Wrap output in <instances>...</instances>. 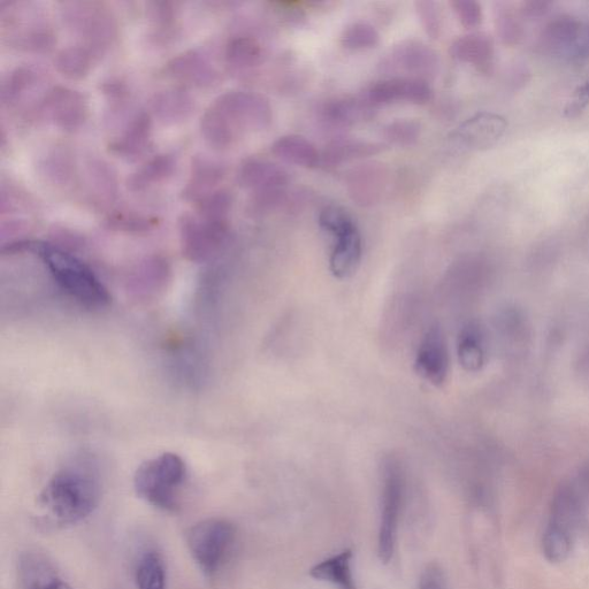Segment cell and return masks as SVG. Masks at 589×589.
Masks as SVG:
<instances>
[{"mask_svg":"<svg viewBox=\"0 0 589 589\" xmlns=\"http://www.w3.org/2000/svg\"><path fill=\"white\" fill-rule=\"evenodd\" d=\"M102 500V484L94 466H64L38 495L37 507L44 523L55 529L78 525L94 514Z\"/></svg>","mask_w":589,"mask_h":589,"instance_id":"6da1fadb","label":"cell"},{"mask_svg":"<svg viewBox=\"0 0 589 589\" xmlns=\"http://www.w3.org/2000/svg\"><path fill=\"white\" fill-rule=\"evenodd\" d=\"M36 252L53 281L63 292L84 308L101 310L111 302L109 290L80 259L50 244H22Z\"/></svg>","mask_w":589,"mask_h":589,"instance_id":"7a4b0ae2","label":"cell"},{"mask_svg":"<svg viewBox=\"0 0 589 589\" xmlns=\"http://www.w3.org/2000/svg\"><path fill=\"white\" fill-rule=\"evenodd\" d=\"M186 476L185 461L177 454L164 453L139 466L134 476V489L150 506L171 512L179 507V492Z\"/></svg>","mask_w":589,"mask_h":589,"instance_id":"3957f363","label":"cell"},{"mask_svg":"<svg viewBox=\"0 0 589 589\" xmlns=\"http://www.w3.org/2000/svg\"><path fill=\"white\" fill-rule=\"evenodd\" d=\"M191 557L205 576L223 568L236 540V527L224 518H208L191 526L186 535Z\"/></svg>","mask_w":589,"mask_h":589,"instance_id":"277c9868","label":"cell"},{"mask_svg":"<svg viewBox=\"0 0 589 589\" xmlns=\"http://www.w3.org/2000/svg\"><path fill=\"white\" fill-rule=\"evenodd\" d=\"M381 518L378 554L382 563L392 561L404 494V473L399 461L387 458L382 465Z\"/></svg>","mask_w":589,"mask_h":589,"instance_id":"5b68a950","label":"cell"},{"mask_svg":"<svg viewBox=\"0 0 589 589\" xmlns=\"http://www.w3.org/2000/svg\"><path fill=\"white\" fill-rule=\"evenodd\" d=\"M68 27L82 38V45L102 56L117 36L113 15L97 3H74L64 11Z\"/></svg>","mask_w":589,"mask_h":589,"instance_id":"8992f818","label":"cell"},{"mask_svg":"<svg viewBox=\"0 0 589 589\" xmlns=\"http://www.w3.org/2000/svg\"><path fill=\"white\" fill-rule=\"evenodd\" d=\"M388 78H409L430 81L438 75L440 57L427 44L410 40L394 45L379 65Z\"/></svg>","mask_w":589,"mask_h":589,"instance_id":"52a82bcc","label":"cell"},{"mask_svg":"<svg viewBox=\"0 0 589 589\" xmlns=\"http://www.w3.org/2000/svg\"><path fill=\"white\" fill-rule=\"evenodd\" d=\"M228 229V221H214L183 214L180 219L183 257L194 263L208 262L224 246Z\"/></svg>","mask_w":589,"mask_h":589,"instance_id":"ba28073f","label":"cell"},{"mask_svg":"<svg viewBox=\"0 0 589 589\" xmlns=\"http://www.w3.org/2000/svg\"><path fill=\"white\" fill-rule=\"evenodd\" d=\"M213 105L231 120L239 133L241 130H265L273 121V109L269 99L251 91H228L218 97Z\"/></svg>","mask_w":589,"mask_h":589,"instance_id":"9c48e42d","label":"cell"},{"mask_svg":"<svg viewBox=\"0 0 589 589\" xmlns=\"http://www.w3.org/2000/svg\"><path fill=\"white\" fill-rule=\"evenodd\" d=\"M587 30L570 15H560L543 27L539 37L542 52L557 58H577L587 52Z\"/></svg>","mask_w":589,"mask_h":589,"instance_id":"30bf717a","label":"cell"},{"mask_svg":"<svg viewBox=\"0 0 589 589\" xmlns=\"http://www.w3.org/2000/svg\"><path fill=\"white\" fill-rule=\"evenodd\" d=\"M507 129L508 121L500 114L478 112L450 134V141L466 151H484L499 143Z\"/></svg>","mask_w":589,"mask_h":589,"instance_id":"8fae6325","label":"cell"},{"mask_svg":"<svg viewBox=\"0 0 589 589\" xmlns=\"http://www.w3.org/2000/svg\"><path fill=\"white\" fill-rule=\"evenodd\" d=\"M334 237L330 269L335 278L346 279L353 275L361 264L363 255L362 235L353 217L348 216L326 232Z\"/></svg>","mask_w":589,"mask_h":589,"instance_id":"7c38bea8","label":"cell"},{"mask_svg":"<svg viewBox=\"0 0 589 589\" xmlns=\"http://www.w3.org/2000/svg\"><path fill=\"white\" fill-rule=\"evenodd\" d=\"M449 369L450 356L445 333L439 325H434L419 344L415 370L424 380L440 387L445 385Z\"/></svg>","mask_w":589,"mask_h":589,"instance_id":"4fadbf2b","label":"cell"},{"mask_svg":"<svg viewBox=\"0 0 589 589\" xmlns=\"http://www.w3.org/2000/svg\"><path fill=\"white\" fill-rule=\"evenodd\" d=\"M570 489H563L557 496L554 514L543 539V548L550 561L561 562L571 552L572 522L575 500Z\"/></svg>","mask_w":589,"mask_h":589,"instance_id":"5bb4252c","label":"cell"},{"mask_svg":"<svg viewBox=\"0 0 589 589\" xmlns=\"http://www.w3.org/2000/svg\"><path fill=\"white\" fill-rule=\"evenodd\" d=\"M42 112L57 127L73 132L86 122L88 103L78 91L56 87L45 95Z\"/></svg>","mask_w":589,"mask_h":589,"instance_id":"9a60e30c","label":"cell"},{"mask_svg":"<svg viewBox=\"0 0 589 589\" xmlns=\"http://www.w3.org/2000/svg\"><path fill=\"white\" fill-rule=\"evenodd\" d=\"M373 106L394 103L422 105L431 101L433 90L424 80L409 78H387L367 89L364 96Z\"/></svg>","mask_w":589,"mask_h":589,"instance_id":"2e32d148","label":"cell"},{"mask_svg":"<svg viewBox=\"0 0 589 589\" xmlns=\"http://www.w3.org/2000/svg\"><path fill=\"white\" fill-rule=\"evenodd\" d=\"M386 167L378 163H367L354 168L348 174L347 190L351 200L362 208L381 201L387 187Z\"/></svg>","mask_w":589,"mask_h":589,"instance_id":"e0dca14e","label":"cell"},{"mask_svg":"<svg viewBox=\"0 0 589 589\" xmlns=\"http://www.w3.org/2000/svg\"><path fill=\"white\" fill-rule=\"evenodd\" d=\"M18 576L20 589H73L50 558L38 552L21 555Z\"/></svg>","mask_w":589,"mask_h":589,"instance_id":"ac0fdd59","label":"cell"},{"mask_svg":"<svg viewBox=\"0 0 589 589\" xmlns=\"http://www.w3.org/2000/svg\"><path fill=\"white\" fill-rule=\"evenodd\" d=\"M237 180L243 188L259 191L287 188L289 174L285 168L269 160L252 158L246 160L237 173Z\"/></svg>","mask_w":589,"mask_h":589,"instance_id":"d6986e66","label":"cell"},{"mask_svg":"<svg viewBox=\"0 0 589 589\" xmlns=\"http://www.w3.org/2000/svg\"><path fill=\"white\" fill-rule=\"evenodd\" d=\"M373 105L363 97H339L326 102L320 110L326 125L346 128L361 124L373 116Z\"/></svg>","mask_w":589,"mask_h":589,"instance_id":"ffe728a7","label":"cell"},{"mask_svg":"<svg viewBox=\"0 0 589 589\" xmlns=\"http://www.w3.org/2000/svg\"><path fill=\"white\" fill-rule=\"evenodd\" d=\"M166 72L173 79L195 87H210L218 74L208 59L196 51H187L173 58L166 66Z\"/></svg>","mask_w":589,"mask_h":589,"instance_id":"44dd1931","label":"cell"},{"mask_svg":"<svg viewBox=\"0 0 589 589\" xmlns=\"http://www.w3.org/2000/svg\"><path fill=\"white\" fill-rule=\"evenodd\" d=\"M450 56L460 63L468 64L486 72L493 65L494 42L485 33H470L456 38L450 45Z\"/></svg>","mask_w":589,"mask_h":589,"instance_id":"7402d4cb","label":"cell"},{"mask_svg":"<svg viewBox=\"0 0 589 589\" xmlns=\"http://www.w3.org/2000/svg\"><path fill=\"white\" fill-rule=\"evenodd\" d=\"M225 177V170L216 160L201 156L193 159L191 165L190 179L183 197L190 202L198 203L204 198L216 191V187Z\"/></svg>","mask_w":589,"mask_h":589,"instance_id":"603a6c76","label":"cell"},{"mask_svg":"<svg viewBox=\"0 0 589 589\" xmlns=\"http://www.w3.org/2000/svg\"><path fill=\"white\" fill-rule=\"evenodd\" d=\"M152 134V121L147 112L137 114L117 140L110 144L112 154L133 159L148 149Z\"/></svg>","mask_w":589,"mask_h":589,"instance_id":"cb8c5ba5","label":"cell"},{"mask_svg":"<svg viewBox=\"0 0 589 589\" xmlns=\"http://www.w3.org/2000/svg\"><path fill=\"white\" fill-rule=\"evenodd\" d=\"M152 110L165 124L186 121L195 109V101L187 90L172 88L160 91L152 98Z\"/></svg>","mask_w":589,"mask_h":589,"instance_id":"d4e9b609","label":"cell"},{"mask_svg":"<svg viewBox=\"0 0 589 589\" xmlns=\"http://www.w3.org/2000/svg\"><path fill=\"white\" fill-rule=\"evenodd\" d=\"M384 145L355 139H336L326 145L321 155V164L338 167L354 160L369 158L380 154Z\"/></svg>","mask_w":589,"mask_h":589,"instance_id":"484cf974","label":"cell"},{"mask_svg":"<svg viewBox=\"0 0 589 589\" xmlns=\"http://www.w3.org/2000/svg\"><path fill=\"white\" fill-rule=\"evenodd\" d=\"M272 154L282 162L304 168H315L321 163L319 151L301 135H285L272 144Z\"/></svg>","mask_w":589,"mask_h":589,"instance_id":"4316f807","label":"cell"},{"mask_svg":"<svg viewBox=\"0 0 589 589\" xmlns=\"http://www.w3.org/2000/svg\"><path fill=\"white\" fill-rule=\"evenodd\" d=\"M351 560H353V550H343L342 553L313 566L310 576L330 583L335 589H357L353 571H351Z\"/></svg>","mask_w":589,"mask_h":589,"instance_id":"83f0119b","label":"cell"},{"mask_svg":"<svg viewBox=\"0 0 589 589\" xmlns=\"http://www.w3.org/2000/svg\"><path fill=\"white\" fill-rule=\"evenodd\" d=\"M201 132L204 140L212 148L224 150L232 147L236 140L237 132L231 120H229L217 106L211 105L201 119Z\"/></svg>","mask_w":589,"mask_h":589,"instance_id":"f1b7e54d","label":"cell"},{"mask_svg":"<svg viewBox=\"0 0 589 589\" xmlns=\"http://www.w3.org/2000/svg\"><path fill=\"white\" fill-rule=\"evenodd\" d=\"M177 170V160L172 155H158L130 175L127 185L132 191H142L156 183L171 178Z\"/></svg>","mask_w":589,"mask_h":589,"instance_id":"f546056e","label":"cell"},{"mask_svg":"<svg viewBox=\"0 0 589 589\" xmlns=\"http://www.w3.org/2000/svg\"><path fill=\"white\" fill-rule=\"evenodd\" d=\"M458 361L464 370L477 372L485 363L484 335L477 325L463 328L458 338Z\"/></svg>","mask_w":589,"mask_h":589,"instance_id":"4dcf8cb0","label":"cell"},{"mask_svg":"<svg viewBox=\"0 0 589 589\" xmlns=\"http://www.w3.org/2000/svg\"><path fill=\"white\" fill-rule=\"evenodd\" d=\"M225 57L227 64L235 70H250L262 63L264 50L255 37L239 36L229 41Z\"/></svg>","mask_w":589,"mask_h":589,"instance_id":"1f68e13d","label":"cell"},{"mask_svg":"<svg viewBox=\"0 0 589 589\" xmlns=\"http://www.w3.org/2000/svg\"><path fill=\"white\" fill-rule=\"evenodd\" d=\"M95 59L94 53L84 45H73L58 53L55 66L68 79L80 80L89 74Z\"/></svg>","mask_w":589,"mask_h":589,"instance_id":"d6a6232c","label":"cell"},{"mask_svg":"<svg viewBox=\"0 0 589 589\" xmlns=\"http://www.w3.org/2000/svg\"><path fill=\"white\" fill-rule=\"evenodd\" d=\"M137 589H166L167 576L163 557L154 550L145 553L135 570Z\"/></svg>","mask_w":589,"mask_h":589,"instance_id":"836d02e7","label":"cell"},{"mask_svg":"<svg viewBox=\"0 0 589 589\" xmlns=\"http://www.w3.org/2000/svg\"><path fill=\"white\" fill-rule=\"evenodd\" d=\"M380 34L376 27L365 21H357L343 30L341 44L351 51H363L376 48Z\"/></svg>","mask_w":589,"mask_h":589,"instance_id":"e575fe53","label":"cell"},{"mask_svg":"<svg viewBox=\"0 0 589 589\" xmlns=\"http://www.w3.org/2000/svg\"><path fill=\"white\" fill-rule=\"evenodd\" d=\"M37 82L36 72L29 67H18L3 84L2 98L4 103L17 104Z\"/></svg>","mask_w":589,"mask_h":589,"instance_id":"d590c367","label":"cell"},{"mask_svg":"<svg viewBox=\"0 0 589 589\" xmlns=\"http://www.w3.org/2000/svg\"><path fill=\"white\" fill-rule=\"evenodd\" d=\"M385 140L396 147H411L422 136V125L412 119H400L390 122L382 130Z\"/></svg>","mask_w":589,"mask_h":589,"instance_id":"8d00e7d4","label":"cell"},{"mask_svg":"<svg viewBox=\"0 0 589 589\" xmlns=\"http://www.w3.org/2000/svg\"><path fill=\"white\" fill-rule=\"evenodd\" d=\"M197 204L198 216L214 221H227L232 210L233 197L226 189H217Z\"/></svg>","mask_w":589,"mask_h":589,"instance_id":"74e56055","label":"cell"},{"mask_svg":"<svg viewBox=\"0 0 589 589\" xmlns=\"http://www.w3.org/2000/svg\"><path fill=\"white\" fill-rule=\"evenodd\" d=\"M420 25L431 40H439L442 35L443 18L439 3L432 0H420L415 3Z\"/></svg>","mask_w":589,"mask_h":589,"instance_id":"f35d334b","label":"cell"},{"mask_svg":"<svg viewBox=\"0 0 589 589\" xmlns=\"http://www.w3.org/2000/svg\"><path fill=\"white\" fill-rule=\"evenodd\" d=\"M496 32L499 34L501 41L509 45V47H514L522 40V25H520L517 15L509 9L508 5H504L503 9L497 10Z\"/></svg>","mask_w":589,"mask_h":589,"instance_id":"ab89813d","label":"cell"},{"mask_svg":"<svg viewBox=\"0 0 589 589\" xmlns=\"http://www.w3.org/2000/svg\"><path fill=\"white\" fill-rule=\"evenodd\" d=\"M290 204L286 188L259 191L252 196L250 209L259 216L278 211Z\"/></svg>","mask_w":589,"mask_h":589,"instance_id":"60d3db41","label":"cell"},{"mask_svg":"<svg viewBox=\"0 0 589 589\" xmlns=\"http://www.w3.org/2000/svg\"><path fill=\"white\" fill-rule=\"evenodd\" d=\"M107 225L116 231L129 233L147 232L154 227V220L134 212L113 213L106 221Z\"/></svg>","mask_w":589,"mask_h":589,"instance_id":"b9f144b4","label":"cell"},{"mask_svg":"<svg viewBox=\"0 0 589 589\" xmlns=\"http://www.w3.org/2000/svg\"><path fill=\"white\" fill-rule=\"evenodd\" d=\"M450 6L455 12L458 21L466 29L477 28L483 22V7L476 0H453Z\"/></svg>","mask_w":589,"mask_h":589,"instance_id":"7bdbcfd3","label":"cell"},{"mask_svg":"<svg viewBox=\"0 0 589 589\" xmlns=\"http://www.w3.org/2000/svg\"><path fill=\"white\" fill-rule=\"evenodd\" d=\"M109 165L104 164L103 162H96L90 166V179L91 183L94 182V187L101 193L104 197L112 198L116 196L117 193V181L116 177L110 170Z\"/></svg>","mask_w":589,"mask_h":589,"instance_id":"ee69618b","label":"cell"},{"mask_svg":"<svg viewBox=\"0 0 589 589\" xmlns=\"http://www.w3.org/2000/svg\"><path fill=\"white\" fill-rule=\"evenodd\" d=\"M48 177L55 183H67L72 178V163L63 152H56L48 158Z\"/></svg>","mask_w":589,"mask_h":589,"instance_id":"f6af8a7d","label":"cell"},{"mask_svg":"<svg viewBox=\"0 0 589 589\" xmlns=\"http://www.w3.org/2000/svg\"><path fill=\"white\" fill-rule=\"evenodd\" d=\"M589 105V81L584 86L576 90L575 98L566 106L565 116L568 118H576Z\"/></svg>","mask_w":589,"mask_h":589,"instance_id":"bcb514c9","label":"cell"},{"mask_svg":"<svg viewBox=\"0 0 589 589\" xmlns=\"http://www.w3.org/2000/svg\"><path fill=\"white\" fill-rule=\"evenodd\" d=\"M419 589H447L445 576L438 566H428L420 578Z\"/></svg>","mask_w":589,"mask_h":589,"instance_id":"7dc6e473","label":"cell"},{"mask_svg":"<svg viewBox=\"0 0 589 589\" xmlns=\"http://www.w3.org/2000/svg\"><path fill=\"white\" fill-rule=\"evenodd\" d=\"M552 3L546 2V0H530V2H524L520 5V14L525 18L538 19L545 17L550 11Z\"/></svg>","mask_w":589,"mask_h":589,"instance_id":"c3c4849f","label":"cell"},{"mask_svg":"<svg viewBox=\"0 0 589 589\" xmlns=\"http://www.w3.org/2000/svg\"><path fill=\"white\" fill-rule=\"evenodd\" d=\"M587 52L589 53V28L587 30Z\"/></svg>","mask_w":589,"mask_h":589,"instance_id":"681fc988","label":"cell"}]
</instances>
